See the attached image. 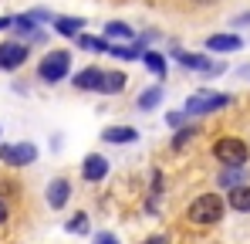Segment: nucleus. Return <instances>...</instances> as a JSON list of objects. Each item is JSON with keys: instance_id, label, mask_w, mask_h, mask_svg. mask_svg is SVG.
I'll return each mask as SVG.
<instances>
[{"instance_id": "6ab92c4d", "label": "nucleus", "mask_w": 250, "mask_h": 244, "mask_svg": "<svg viewBox=\"0 0 250 244\" xmlns=\"http://www.w3.org/2000/svg\"><path fill=\"white\" fill-rule=\"evenodd\" d=\"M159 102H163V88H159V85H156V88H149V92H142V95H139V102H135V105H139V109H156V105H159Z\"/></svg>"}, {"instance_id": "20e7f679", "label": "nucleus", "mask_w": 250, "mask_h": 244, "mask_svg": "<svg viewBox=\"0 0 250 244\" xmlns=\"http://www.w3.org/2000/svg\"><path fill=\"white\" fill-rule=\"evenodd\" d=\"M223 105H230V95H220V92H193L186 98V112L189 116H207V112H216Z\"/></svg>"}, {"instance_id": "6e6552de", "label": "nucleus", "mask_w": 250, "mask_h": 244, "mask_svg": "<svg viewBox=\"0 0 250 244\" xmlns=\"http://www.w3.org/2000/svg\"><path fill=\"white\" fill-rule=\"evenodd\" d=\"M102 81H105V72H102V68H82V72L75 75V88H82V92H98Z\"/></svg>"}, {"instance_id": "f03ea898", "label": "nucleus", "mask_w": 250, "mask_h": 244, "mask_svg": "<svg viewBox=\"0 0 250 244\" xmlns=\"http://www.w3.org/2000/svg\"><path fill=\"white\" fill-rule=\"evenodd\" d=\"M213 156L223 163V166H247L250 149H247V143H244V139L227 136V139H216V143H213Z\"/></svg>"}, {"instance_id": "f8f14e48", "label": "nucleus", "mask_w": 250, "mask_h": 244, "mask_svg": "<svg viewBox=\"0 0 250 244\" xmlns=\"http://www.w3.org/2000/svg\"><path fill=\"white\" fill-rule=\"evenodd\" d=\"M105 38L108 41H122V44H128V41H135V31L125 24V21H108L105 24Z\"/></svg>"}, {"instance_id": "bb28decb", "label": "nucleus", "mask_w": 250, "mask_h": 244, "mask_svg": "<svg viewBox=\"0 0 250 244\" xmlns=\"http://www.w3.org/2000/svg\"><path fill=\"white\" fill-rule=\"evenodd\" d=\"M3 220H7V203L0 200V224H3Z\"/></svg>"}, {"instance_id": "aec40b11", "label": "nucleus", "mask_w": 250, "mask_h": 244, "mask_svg": "<svg viewBox=\"0 0 250 244\" xmlns=\"http://www.w3.org/2000/svg\"><path fill=\"white\" fill-rule=\"evenodd\" d=\"M189 139H196V129H193V125H179V132H176V139H172V146L179 149V146H186Z\"/></svg>"}, {"instance_id": "39448f33", "label": "nucleus", "mask_w": 250, "mask_h": 244, "mask_svg": "<svg viewBox=\"0 0 250 244\" xmlns=\"http://www.w3.org/2000/svg\"><path fill=\"white\" fill-rule=\"evenodd\" d=\"M34 160H38V146H34V143L0 146V163H10V166H31Z\"/></svg>"}, {"instance_id": "423d86ee", "label": "nucleus", "mask_w": 250, "mask_h": 244, "mask_svg": "<svg viewBox=\"0 0 250 244\" xmlns=\"http://www.w3.org/2000/svg\"><path fill=\"white\" fill-rule=\"evenodd\" d=\"M27 44H21V41H3L0 44V68L3 72H14V68H21L24 61H27Z\"/></svg>"}, {"instance_id": "393cba45", "label": "nucleus", "mask_w": 250, "mask_h": 244, "mask_svg": "<svg viewBox=\"0 0 250 244\" xmlns=\"http://www.w3.org/2000/svg\"><path fill=\"white\" fill-rule=\"evenodd\" d=\"M7 27H14V17H0V31H7Z\"/></svg>"}, {"instance_id": "0eeeda50", "label": "nucleus", "mask_w": 250, "mask_h": 244, "mask_svg": "<svg viewBox=\"0 0 250 244\" xmlns=\"http://www.w3.org/2000/svg\"><path fill=\"white\" fill-rule=\"evenodd\" d=\"M105 173H108V160H105V156H98V153L84 156V163H82V176L88 180V183H98V180H105Z\"/></svg>"}, {"instance_id": "9b49d317", "label": "nucleus", "mask_w": 250, "mask_h": 244, "mask_svg": "<svg viewBox=\"0 0 250 244\" xmlns=\"http://www.w3.org/2000/svg\"><path fill=\"white\" fill-rule=\"evenodd\" d=\"M240 48H244V41L237 34H213V38H207V51H240Z\"/></svg>"}, {"instance_id": "412c9836", "label": "nucleus", "mask_w": 250, "mask_h": 244, "mask_svg": "<svg viewBox=\"0 0 250 244\" xmlns=\"http://www.w3.org/2000/svg\"><path fill=\"white\" fill-rule=\"evenodd\" d=\"M78 44L88 48V51H108V44H105L102 38H88V34H78Z\"/></svg>"}, {"instance_id": "1a4fd4ad", "label": "nucleus", "mask_w": 250, "mask_h": 244, "mask_svg": "<svg viewBox=\"0 0 250 244\" xmlns=\"http://www.w3.org/2000/svg\"><path fill=\"white\" fill-rule=\"evenodd\" d=\"M71 197V183L68 180H51V187H47V203L54 207V210H61L64 203Z\"/></svg>"}, {"instance_id": "dca6fc26", "label": "nucleus", "mask_w": 250, "mask_h": 244, "mask_svg": "<svg viewBox=\"0 0 250 244\" xmlns=\"http://www.w3.org/2000/svg\"><path fill=\"white\" fill-rule=\"evenodd\" d=\"M122 88H125V75H122V72H105V81H102L98 92H105V95H119Z\"/></svg>"}, {"instance_id": "7ed1b4c3", "label": "nucleus", "mask_w": 250, "mask_h": 244, "mask_svg": "<svg viewBox=\"0 0 250 244\" xmlns=\"http://www.w3.org/2000/svg\"><path fill=\"white\" fill-rule=\"evenodd\" d=\"M68 72H71V54L68 51H51V54H44L41 65H38V78L47 81V85L61 81Z\"/></svg>"}, {"instance_id": "f257e3e1", "label": "nucleus", "mask_w": 250, "mask_h": 244, "mask_svg": "<svg viewBox=\"0 0 250 244\" xmlns=\"http://www.w3.org/2000/svg\"><path fill=\"white\" fill-rule=\"evenodd\" d=\"M189 220L193 224H216L223 214H227V200L220 197V194H203V197H196V200L189 203Z\"/></svg>"}, {"instance_id": "9d476101", "label": "nucleus", "mask_w": 250, "mask_h": 244, "mask_svg": "<svg viewBox=\"0 0 250 244\" xmlns=\"http://www.w3.org/2000/svg\"><path fill=\"white\" fill-rule=\"evenodd\" d=\"M102 139H105V143L122 146V143H135V139H139V132H135L132 125H108V129L102 132Z\"/></svg>"}, {"instance_id": "4468645a", "label": "nucleus", "mask_w": 250, "mask_h": 244, "mask_svg": "<svg viewBox=\"0 0 250 244\" xmlns=\"http://www.w3.org/2000/svg\"><path fill=\"white\" fill-rule=\"evenodd\" d=\"M230 207L240 210V214H247V210H250V183H240V187L230 190Z\"/></svg>"}, {"instance_id": "4be33fe9", "label": "nucleus", "mask_w": 250, "mask_h": 244, "mask_svg": "<svg viewBox=\"0 0 250 244\" xmlns=\"http://www.w3.org/2000/svg\"><path fill=\"white\" fill-rule=\"evenodd\" d=\"M68 231H71V234H84V231H88V214H75V217L68 220Z\"/></svg>"}, {"instance_id": "a878e982", "label": "nucleus", "mask_w": 250, "mask_h": 244, "mask_svg": "<svg viewBox=\"0 0 250 244\" xmlns=\"http://www.w3.org/2000/svg\"><path fill=\"white\" fill-rule=\"evenodd\" d=\"M146 244H169V241H166V238H163V234H152V238H149V241H146Z\"/></svg>"}, {"instance_id": "f3484780", "label": "nucleus", "mask_w": 250, "mask_h": 244, "mask_svg": "<svg viewBox=\"0 0 250 244\" xmlns=\"http://www.w3.org/2000/svg\"><path fill=\"white\" fill-rule=\"evenodd\" d=\"M142 61H146V68H149L152 75L166 78V58H163L159 51H146V54H142Z\"/></svg>"}, {"instance_id": "b1692460", "label": "nucleus", "mask_w": 250, "mask_h": 244, "mask_svg": "<svg viewBox=\"0 0 250 244\" xmlns=\"http://www.w3.org/2000/svg\"><path fill=\"white\" fill-rule=\"evenodd\" d=\"M95 244H119V238H112V234H95Z\"/></svg>"}, {"instance_id": "2eb2a0df", "label": "nucleus", "mask_w": 250, "mask_h": 244, "mask_svg": "<svg viewBox=\"0 0 250 244\" xmlns=\"http://www.w3.org/2000/svg\"><path fill=\"white\" fill-rule=\"evenodd\" d=\"M172 54H176L179 65H193V68H203V72H220L216 65H209L203 54H189V51H172Z\"/></svg>"}, {"instance_id": "5701e85b", "label": "nucleus", "mask_w": 250, "mask_h": 244, "mask_svg": "<svg viewBox=\"0 0 250 244\" xmlns=\"http://www.w3.org/2000/svg\"><path fill=\"white\" fill-rule=\"evenodd\" d=\"M186 116H189V112H172V116H169V125H176V129H179V125H183V119H186Z\"/></svg>"}, {"instance_id": "a211bd4d", "label": "nucleus", "mask_w": 250, "mask_h": 244, "mask_svg": "<svg viewBox=\"0 0 250 244\" xmlns=\"http://www.w3.org/2000/svg\"><path fill=\"white\" fill-rule=\"evenodd\" d=\"M240 183H247V180H244V166H227V173L220 176V187L233 190V187H240Z\"/></svg>"}, {"instance_id": "ddd939ff", "label": "nucleus", "mask_w": 250, "mask_h": 244, "mask_svg": "<svg viewBox=\"0 0 250 244\" xmlns=\"http://www.w3.org/2000/svg\"><path fill=\"white\" fill-rule=\"evenodd\" d=\"M84 27L82 17H54V31L58 34H64V38H78Z\"/></svg>"}]
</instances>
